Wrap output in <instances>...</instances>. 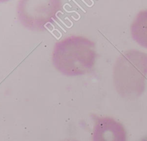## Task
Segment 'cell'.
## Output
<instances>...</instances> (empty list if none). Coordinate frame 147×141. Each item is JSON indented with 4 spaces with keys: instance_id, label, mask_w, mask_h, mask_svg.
I'll return each mask as SVG.
<instances>
[{
    "instance_id": "cell-1",
    "label": "cell",
    "mask_w": 147,
    "mask_h": 141,
    "mask_svg": "<svg viewBox=\"0 0 147 141\" xmlns=\"http://www.w3.org/2000/svg\"><path fill=\"white\" fill-rule=\"evenodd\" d=\"M96 58V44L83 36L74 35L56 43L52 56L55 68L67 76L88 73L93 69Z\"/></svg>"
},
{
    "instance_id": "cell-2",
    "label": "cell",
    "mask_w": 147,
    "mask_h": 141,
    "mask_svg": "<svg viewBox=\"0 0 147 141\" xmlns=\"http://www.w3.org/2000/svg\"><path fill=\"white\" fill-rule=\"evenodd\" d=\"M147 76V54L138 50L125 51L113 67V82L123 98L134 99L145 90Z\"/></svg>"
},
{
    "instance_id": "cell-3",
    "label": "cell",
    "mask_w": 147,
    "mask_h": 141,
    "mask_svg": "<svg viewBox=\"0 0 147 141\" xmlns=\"http://www.w3.org/2000/svg\"><path fill=\"white\" fill-rule=\"evenodd\" d=\"M62 7L61 1L57 0H23L17 4V17L27 29L45 31L54 24Z\"/></svg>"
},
{
    "instance_id": "cell-4",
    "label": "cell",
    "mask_w": 147,
    "mask_h": 141,
    "mask_svg": "<svg viewBox=\"0 0 147 141\" xmlns=\"http://www.w3.org/2000/svg\"><path fill=\"white\" fill-rule=\"evenodd\" d=\"M93 141H127L124 127L112 117H97L93 131Z\"/></svg>"
},
{
    "instance_id": "cell-5",
    "label": "cell",
    "mask_w": 147,
    "mask_h": 141,
    "mask_svg": "<svg viewBox=\"0 0 147 141\" xmlns=\"http://www.w3.org/2000/svg\"><path fill=\"white\" fill-rule=\"evenodd\" d=\"M131 33L139 45L147 48V9L138 13L131 26Z\"/></svg>"
},
{
    "instance_id": "cell-6",
    "label": "cell",
    "mask_w": 147,
    "mask_h": 141,
    "mask_svg": "<svg viewBox=\"0 0 147 141\" xmlns=\"http://www.w3.org/2000/svg\"><path fill=\"white\" fill-rule=\"evenodd\" d=\"M61 141H78V140H74V139H72V138H69V139L68 138H67V139H65Z\"/></svg>"
}]
</instances>
